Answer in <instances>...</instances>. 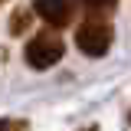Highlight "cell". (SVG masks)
I'll return each mask as SVG.
<instances>
[{"label":"cell","instance_id":"5b68a950","mask_svg":"<svg viewBox=\"0 0 131 131\" xmlns=\"http://www.w3.org/2000/svg\"><path fill=\"white\" fill-rule=\"evenodd\" d=\"M0 131H26V121H16V118H0Z\"/></svg>","mask_w":131,"mask_h":131},{"label":"cell","instance_id":"8992f818","mask_svg":"<svg viewBox=\"0 0 131 131\" xmlns=\"http://www.w3.org/2000/svg\"><path fill=\"white\" fill-rule=\"evenodd\" d=\"M26 20H30V13H16V16H13V33H23Z\"/></svg>","mask_w":131,"mask_h":131},{"label":"cell","instance_id":"52a82bcc","mask_svg":"<svg viewBox=\"0 0 131 131\" xmlns=\"http://www.w3.org/2000/svg\"><path fill=\"white\" fill-rule=\"evenodd\" d=\"M0 3H3V0H0Z\"/></svg>","mask_w":131,"mask_h":131},{"label":"cell","instance_id":"6da1fadb","mask_svg":"<svg viewBox=\"0 0 131 131\" xmlns=\"http://www.w3.org/2000/svg\"><path fill=\"white\" fill-rule=\"evenodd\" d=\"M62 36L52 30H43L36 33L30 43H26V62L33 66V69H49V66H56L59 59H62Z\"/></svg>","mask_w":131,"mask_h":131},{"label":"cell","instance_id":"277c9868","mask_svg":"<svg viewBox=\"0 0 131 131\" xmlns=\"http://www.w3.org/2000/svg\"><path fill=\"white\" fill-rule=\"evenodd\" d=\"M82 7L98 16V13H112L115 7H118V0H82Z\"/></svg>","mask_w":131,"mask_h":131},{"label":"cell","instance_id":"3957f363","mask_svg":"<svg viewBox=\"0 0 131 131\" xmlns=\"http://www.w3.org/2000/svg\"><path fill=\"white\" fill-rule=\"evenodd\" d=\"M33 10L39 20H46L49 26H66L72 20V3L69 0H36Z\"/></svg>","mask_w":131,"mask_h":131},{"label":"cell","instance_id":"7a4b0ae2","mask_svg":"<svg viewBox=\"0 0 131 131\" xmlns=\"http://www.w3.org/2000/svg\"><path fill=\"white\" fill-rule=\"evenodd\" d=\"M75 46H79L85 56H105L108 46H112V26L102 23V20L82 23L79 33H75Z\"/></svg>","mask_w":131,"mask_h":131}]
</instances>
